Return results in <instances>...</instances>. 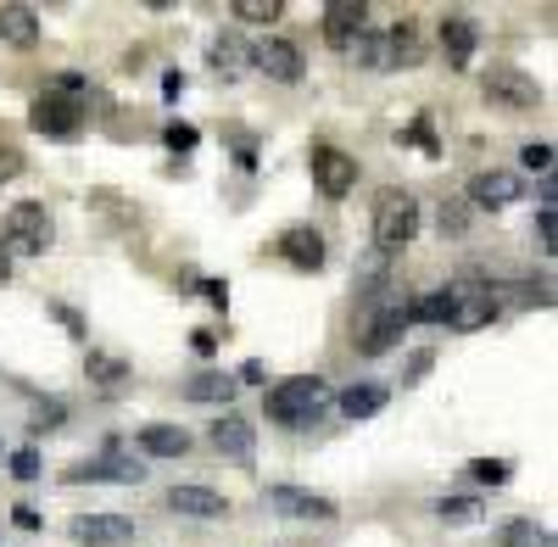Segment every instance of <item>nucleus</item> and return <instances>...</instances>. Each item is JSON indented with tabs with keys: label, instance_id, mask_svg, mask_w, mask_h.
Wrapping results in <instances>:
<instances>
[{
	"label": "nucleus",
	"instance_id": "34",
	"mask_svg": "<svg viewBox=\"0 0 558 547\" xmlns=\"http://www.w3.org/2000/svg\"><path fill=\"white\" fill-rule=\"evenodd\" d=\"M425 375H430V352H413V363L402 369V386H418Z\"/></svg>",
	"mask_w": 558,
	"mask_h": 547
},
{
	"label": "nucleus",
	"instance_id": "27",
	"mask_svg": "<svg viewBox=\"0 0 558 547\" xmlns=\"http://www.w3.org/2000/svg\"><path fill=\"white\" fill-rule=\"evenodd\" d=\"M447 307H441V291H425L418 302H408V325H441Z\"/></svg>",
	"mask_w": 558,
	"mask_h": 547
},
{
	"label": "nucleus",
	"instance_id": "15",
	"mask_svg": "<svg viewBox=\"0 0 558 547\" xmlns=\"http://www.w3.org/2000/svg\"><path fill=\"white\" fill-rule=\"evenodd\" d=\"M213 447L223 452V459H235V464H252V452H257V430H252V420H241V414H218V425H213Z\"/></svg>",
	"mask_w": 558,
	"mask_h": 547
},
{
	"label": "nucleus",
	"instance_id": "19",
	"mask_svg": "<svg viewBox=\"0 0 558 547\" xmlns=\"http://www.w3.org/2000/svg\"><path fill=\"white\" fill-rule=\"evenodd\" d=\"M246 51H252V45H246V39H241L235 28H223V34L213 39L207 62H213V73H223V78H241V73H246V62H252Z\"/></svg>",
	"mask_w": 558,
	"mask_h": 547
},
{
	"label": "nucleus",
	"instance_id": "29",
	"mask_svg": "<svg viewBox=\"0 0 558 547\" xmlns=\"http://www.w3.org/2000/svg\"><path fill=\"white\" fill-rule=\"evenodd\" d=\"M520 162H525L531 173H542V179H547V173H553V146H547V141H536V146H525V151H520Z\"/></svg>",
	"mask_w": 558,
	"mask_h": 547
},
{
	"label": "nucleus",
	"instance_id": "39",
	"mask_svg": "<svg viewBox=\"0 0 558 547\" xmlns=\"http://www.w3.org/2000/svg\"><path fill=\"white\" fill-rule=\"evenodd\" d=\"M191 347H196L202 357H213V352H218V336H213V330H196V336H191Z\"/></svg>",
	"mask_w": 558,
	"mask_h": 547
},
{
	"label": "nucleus",
	"instance_id": "25",
	"mask_svg": "<svg viewBox=\"0 0 558 547\" xmlns=\"http://www.w3.org/2000/svg\"><path fill=\"white\" fill-rule=\"evenodd\" d=\"M84 369H89V380H96V386H123L129 380V363L123 357H107V352H89Z\"/></svg>",
	"mask_w": 558,
	"mask_h": 547
},
{
	"label": "nucleus",
	"instance_id": "36",
	"mask_svg": "<svg viewBox=\"0 0 558 547\" xmlns=\"http://www.w3.org/2000/svg\"><path fill=\"white\" fill-rule=\"evenodd\" d=\"M408 141H418V146H425V151L436 157V134H430V123H425V118H418V123L408 129Z\"/></svg>",
	"mask_w": 558,
	"mask_h": 547
},
{
	"label": "nucleus",
	"instance_id": "31",
	"mask_svg": "<svg viewBox=\"0 0 558 547\" xmlns=\"http://www.w3.org/2000/svg\"><path fill=\"white\" fill-rule=\"evenodd\" d=\"M536 235H542V252H558V212H553V207H542Z\"/></svg>",
	"mask_w": 558,
	"mask_h": 547
},
{
	"label": "nucleus",
	"instance_id": "18",
	"mask_svg": "<svg viewBox=\"0 0 558 547\" xmlns=\"http://www.w3.org/2000/svg\"><path fill=\"white\" fill-rule=\"evenodd\" d=\"M363 28H368V7H363V0H330V7H324V39H330V51L347 45L352 34H363Z\"/></svg>",
	"mask_w": 558,
	"mask_h": 547
},
{
	"label": "nucleus",
	"instance_id": "6",
	"mask_svg": "<svg viewBox=\"0 0 558 547\" xmlns=\"http://www.w3.org/2000/svg\"><path fill=\"white\" fill-rule=\"evenodd\" d=\"M28 129L45 134V141H78V134H84V101L39 96V101L28 107Z\"/></svg>",
	"mask_w": 558,
	"mask_h": 547
},
{
	"label": "nucleus",
	"instance_id": "14",
	"mask_svg": "<svg viewBox=\"0 0 558 547\" xmlns=\"http://www.w3.org/2000/svg\"><path fill=\"white\" fill-rule=\"evenodd\" d=\"M380 39H386V62H391V68L425 62V28H418V17H402V23L380 28Z\"/></svg>",
	"mask_w": 558,
	"mask_h": 547
},
{
	"label": "nucleus",
	"instance_id": "7",
	"mask_svg": "<svg viewBox=\"0 0 558 547\" xmlns=\"http://www.w3.org/2000/svg\"><path fill=\"white\" fill-rule=\"evenodd\" d=\"M268 509L279 520H307V525H330L336 520V503L330 497H318V491H302V486H268Z\"/></svg>",
	"mask_w": 558,
	"mask_h": 547
},
{
	"label": "nucleus",
	"instance_id": "17",
	"mask_svg": "<svg viewBox=\"0 0 558 547\" xmlns=\"http://www.w3.org/2000/svg\"><path fill=\"white\" fill-rule=\"evenodd\" d=\"M475 45H481V28L470 23V17H441V57H447V68H470L475 62Z\"/></svg>",
	"mask_w": 558,
	"mask_h": 547
},
{
	"label": "nucleus",
	"instance_id": "43",
	"mask_svg": "<svg viewBox=\"0 0 558 547\" xmlns=\"http://www.w3.org/2000/svg\"><path fill=\"white\" fill-rule=\"evenodd\" d=\"M7 280H12V257H7V252H0V285H7Z\"/></svg>",
	"mask_w": 558,
	"mask_h": 547
},
{
	"label": "nucleus",
	"instance_id": "2",
	"mask_svg": "<svg viewBox=\"0 0 558 547\" xmlns=\"http://www.w3.org/2000/svg\"><path fill=\"white\" fill-rule=\"evenodd\" d=\"M441 307H447L441 325H452V330H486L492 318L502 313L497 291H492L486 280H475V274H458V280H447V285H441Z\"/></svg>",
	"mask_w": 558,
	"mask_h": 547
},
{
	"label": "nucleus",
	"instance_id": "38",
	"mask_svg": "<svg viewBox=\"0 0 558 547\" xmlns=\"http://www.w3.org/2000/svg\"><path fill=\"white\" fill-rule=\"evenodd\" d=\"M17 173H23V157L0 146V179H17Z\"/></svg>",
	"mask_w": 558,
	"mask_h": 547
},
{
	"label": "nucleus",
	"instance_id": "26",
	"mask_svg": "<svg viewBox=\"0 0 558 547\" xmlns=\"http://www.w3.org/2000/svg\"><path fill=\"white\" fill-rule=\"evenodd\" d=\"M470 481H481V486H508V481H514V464H508V459H470Z\"/></svg>",
	"mask_w": 558,
	"mask_h": 547
},
{
	"label": "nucleus",
	"instance_id": "22",
	"mask_svg": "<svg viewBox=\"0 0 558 547\" xmlns=\"http://www.w3.org/2000/svg\"><path fill=\"white\" fill-rule=\"evenodd\" d=\"M380 408H386V386H375V380H357V386L341 391V414L347 420H375Z\"/></svg>",
	"mask_w": 558,
	"mask_h": 547
},
{
	"label": "nucleus",
	"instance_id": "16",
	"mask_svg": "<svg viewBox=\"0 0 558 547\" xmlns=\"http://www.w3.org/2000/svg\"><path fill=\"white\" fill-rule=\"evenodd\" d=\"M168 509L184 514V520H223L229 514V497L223 491H207V486H173L168 491Z\"/></svg>",
	"mask_w": 558,
	"mask_h": 547
},
{
	"label": "nucleus",
	"instance_id": "41",
	"mask_svg": "<svg viewBox=\"0 0 558 547\" xmlns=\"http://www.w3.org/2000/svg\"><path fill=\"white\" fill-rule=\"evenodd\" d=\"M57 318H62V325H68V330H73V336H78V341H84V318H78V313H73V307H57Z\"/></svg>",
	"mask_w": 558,
	"mask_h": 547
},
{
	"label": "nucleus",
	"instance_id": "20",
	"mask_svg": "<svg viewBox=\"0 0 558 547\" xmlns=\"http://www.w3.org/2000/svg\"><path fill=\"white\" fill-rule=\"evenodd\" d=\"M0 39L17 45V51H34L39 45V17L28 7H0Z\"/></svg>",
	"mask_w": 558,
	"mask_h": 547
},
{
	"label": "nucleus",
	"instance_id": "37",
	"mask_svg": "<svg viewBox=\"0 0 558 547\" xmlns=\"http://www.w3.org/2000/svg\"><path fill=\"white\" fill-rule=\"evenodd\" d=\"M202 296H207L213 307H229V285H223V280H202Z\"/></svg>",
	"mask_w": 558,
	"mask_h": 547
},
{
	"label": "nucleus",
	"instance_id": "35",
	"mask_svg": "<svg viewBox=\"0 0 558 547\" xmlns=\"http://www.w3.org/2000/svg\"><path fill=\"white\" fill-rule=\"evenodd\" d=\"M531 536H536V525L520 520V525H508V531H502V547H531Z\"/></svg>",
	"mask_w": 558,
	"mask_h": 547
},
{
	"label": "nucleus",
	"instance_id": "32",
	"mask_svg": "<svg viewBox=\"0 0 558 547\" xmlns=\"http://www.w3.org/2000/svg\"><path fill=\"white\" fill-rule=\"evenodd\" d=\"M162 141H168L173 151H191V146H196V129H191V123H168Z\"/></svg>",
	"mask_w": 558,
	"mask_h": 547
},
{
	"label": "nucleus",
	"instance_id": "28",
	"mask_svg": "<svg viewBox=\"0 0 558 547\" xmlns=\"http://www.w3.org/2000/svg\"><path fill=\"white\" fill-rule=\"evenodd\" d=\"M279 12H286L279 0H235V17L241 23H279Z\"/></svg>",
	"mask_w": 558,
	"mask_h": 547
},
{
	"label": "nucleus",
	"instance_id": "3",
	"mask_svg": "<svg viewBox=\"0 0 558 547\" xmlns=\"http://www.w3.org/2000/svg\"><path fill=\"white\" fill-rule=\"evenodd\" d=\"M418 223H425V212H418V202L408 191H397V185L380 191V202H375V252L380 257L408 252L413 235H418Z\"/></svg>",
	"mask_w": 558,
	"mask_h": 547
},
{
	"label": "nucleus",
	"instance_id": "9",
	"mask_svg": "<svg viewBox=\"0 0 558 547\" xmlns=\"http://www.w3.org/2000/svg\"><path fill=\"white\" fill-rule=\"evenodd\" d=\"M307 162H313V185L330 196V202H341V196L357 185V162H352L341 146H313Z\"/></svg>",
	"mask_w": 558,
	"mask_h": 547
},
{
	"label": "nucleus",
	"instance_id": "4",
	"mask_svg": "<svg viewBox=\"0 0 558 547\" xmlns=\"http://www.w3.org/2000/svg\"><path fill=\"white\" fill-rule=\"evenodd\" d=\"M0 241H7V252H17V257H39V252H51L57 223H51V212H45L39 202H17V207L7 212V230H0Z\"/></svg>",
	"mask_w": 558,
	"mask_h": 547
},
{
	"label": "nucleus",
	"instance_id": "13",
	"mask_svg": "<svg viewBox=\"0 0 558 547\" xmlns=\"http://www.w3.org/2000/svg\"><path fill=\"white\" fill-rule=\"evenodd\" d=\"M525 196V179L520 173H508V168H486L470 179V202L475 207H514Z\"/></svg>",
	"mask_w": 558,
	"mask_h": 547
},
{
	"label": "nucleus",
	"instance_id": "40",
	"mask_svg": "<svg viewBox=\"0 0 558 547\" xmlns=\"http://www.w3.org/2000/svg\"><path fill=\"white\" fill-rule=\"evenodd\" d=\"M12 525H23V531H39V514H34L28 503H17V509H12Z\"/></svg>",
	"mask_w": 558,
	"mask_h": 547
},
{
	"label": "nucleus",
	"instance_id": "10",
	"mask_svg": "<svg viewBox=\"0 0 558 547\" xmlns=\"http://www.w3.org/2000/svg\"><path fill=\"white\" fill-rule=\"evenodd\" d=\"M402 336H408V302H397V296H391V302H380L375 325L363 330V341H357V347H363V357H380V352H391Z\"/></svg>",
	"mask_w": 558,
	"mask_h": 547
},
{
	"label": "nucleus",
	"instance_id": "11",
	"mask_svg": "<svg viewBox=\"0 0 558 547\" xmlns=\"http://www.w3.org/2000/svg\"><path fill=\"white\" fill-rule=\"evenodd\" d=\"M68 536L84 542V547H123V542H134V520H123V514H78L68 525Z\"/></svg>",
	"mask_w": 558,
	"mask_h": 547
},
{
	"label": "nucleus",
	"instance_id": "8",
	"mask_svg": "<svg viewBox=\"0 0 558 547\" xmlns=\"http://www.w3.org/2000/svg\"><path fill=\"white\" fill-rule=\"evenodd\" d=\"M246 57H252V68H257V73H268L274 84H296V78L307 73V62H302V51H296V45H291V39H279V34H268V39H257V45H252V51H246Z\"/></svg>",
	"mask_w": 558,
	"mask_h": 547
},
{
	"label": "nucleus",
	"instance_id": "1",
	"mask_svg": "<svg viewBox=\"0 0 558 547\" xmlns=\"http://www.w3.org/2000/svg\"><path fill=\"white\" fill-rule=\"evenodd\" d=\"M324 408H330V380H324V375H291V380H279L268 391V420L291 425V430L318 425Z\"/></svg>",
	"mask_w": 558,
	"mask_h": 547
},
{
	"label": "nucleus",
	"instance_id": "5",
	"mask_svg": "<svg viewBox=\"0 0 558 547\" xmlns=\"http://www.w3.org/2000/svg\"><path fill=\"white\" fill-rule=\"evenodd\" d=\"M481 89H486V101H497V107H508V112H536V107H542V84H536L531 73H520V68H508V62L486 68Z\"/></svg>",
	"mask_w": 558,
	"mask_h": 547
},
{
	"label": "nucleus",
	"instance_id": "21",
	"mask_svg": "<svg viewBox=\"0 0 558 547\" xmlns=\"http://www.w3.org/2000/svg\"><path fill=\"white\" fill-rule=\"evenodd\" d=\"M235 375H223V369H202V375H191L184 380V397L191 402H235Z\"/></svg>",
	"mask_w": 558,
	"mask_h": 547
},
{
	"label": "nucleus",
	"instance_id": "23",
	"mask_svg": "<svg viewBox=\"0 0 558 547\" xmlns=\"http://www.w3.org/2000/svg\"><path fill=\"white\" fill-rule=\"evenodd\" d=\"M140 447H146L151 459H184V452H191V436H184L179 425H146L140 430Z\"/></svg>",
	"mask_w": 558,
	"mask_h": 547
},
{
	"label": "nucleus",
	"instance_id": "12",
	"mask_svg": "<svg viewBox=\"0 0 558 547\" xmlns=\"http://www.w3.org/2000/svg\"><path fill=\"white\" fill-rule=\"evenodd\" d=\"M274 252L286 257L291 268H302V274H318V268H324V235L307 230V223H291V230H279Z\"/></svg>",
	"mask_w": 558,
	"mask_h": 547
},
{
	"label": "nucleus",
	"instance_id": "42",
	"mask_svg": "<svg viewBox=\"0 0 558 547\" xmlns=\"http://www.w3.org/2000/svg\"><path fill=\"white\" fill-rule=\"evenodd\" d=\"M179 89H184V73H168V78H162V96L179 101Z\"/></svg>",
	"mask_w": 558,
	"mask_h": 547
},
{
	"label": "nucleus",
	"instance_id": "33",
	"mask_svg": "<svg viewBox=\"0 0 558 547\" xmlns=\"http://www.w3.org/2000/svg\"><path fill=\"white\" fill-rule=\"evenodd\" d=\"M463 230H470V212H458L452 202L441 207V235H463Z\"/></svg>",
	"mask_w": 558,
	"mask_h": 547
},
{
	"label": "nucleus",
	"instance_id": "24",
	"mask_svg": "<svg viewBox=\"0 0 558 547\" xmlns=\"http://www.w3.org/2000/svg\"><path fill=\"white\" fill-rule=\"evenodd\" d=\"M436 520L441 525H481L486 520V503H481V497H441Z\"/></svg>",
	"mask_w": 558,
	"mask_h": 547
},
{
	"label": "nucleus",
	"instance_id": "30",
	"mask_svg": "<svg viewBox=\"0 0 558 547\" xmlns=\"http://www.w3.org/2000/svg\"><path fill=\"white\" fill-rule=\"evenodd\" d=\"M7 464H12V475H17V481H39V452H34V447H23V452H12V459H7Z\"/></svg>",
	"mask_w": 558,
	"mask_h": 547
}]
</instances>
